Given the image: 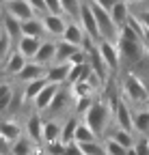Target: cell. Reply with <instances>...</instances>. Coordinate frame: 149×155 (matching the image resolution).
Here are the masks:
<instances>
[{
  "instance_id": "obj_16",
  "label": "cell",
  "mask_w": 149,
  "mask_h": 155,
  "mask_svg": "<svg viewBox=\"0 0 149 155\" xmlns=\"http://www.w3.org/2000/svg\"><path fill=\"white\" fill-rule=\"evenodd\" d=\"M52 61H56V43H54V41H43L41 48H39V52H37V56L32 58V63L46 67Z\"/></svg>"
},
{
  "instance_id": "obj_29",
  "label": "cell",
  "mask_w": 149,
  "mask_h": 155,
  "mask_svg": "<svg viewBox=\"0 0 149 155\" xmlns=\"http://www.w3.org/2000/svg\"><path fill=\"white\" fill-rule=\"evenodd\" d=\"M97 136L86 123H80L78 129H76V144H84V142H95Z\"/></svg>"
},
{
  "instance_id": "obj_4",
  "label": "cell",
  "mask_w": 149,
  "mask_h": 155,
  "mask_svg": "<svg viewBox=\"0 0 149 155\" xmlns=\"http://www.w3.org/2000/svg\"><path fill=\"white\" fill-rule=\"evenodd\" d=\"M78 22H80L84 35H86L89 39H93V41H100V39H102V37H100V28H97V19H95V15H93V9H91V5H89V0H84Z\"/></svg>"
},
{
  "instance_id": "obj_26",
  "label": "cell",
  "mask_w": 149,
  "mask_h": 155,
  "mask_svg": "<svg viewBox=\"0 0 149 155\" xmlns=\"http://www.w3.org/2000/svg\"><path fill=\"white\" fill-rule=\"evenodd\" d=\"M78 119H67V123L63 125V131H61V142L67 147L71 142H76V129H78Z\"/></svg>"
},
{
  "instance_id": "obj_8",
  "label": "cell",
  "mask_w": 149,
  "mask_h": 155,
  "mask_svg": "<svg viewBox=\"0 0 149 155\" xmlns=\"http://www.w3.org/2000/svg\"><path fill=\"white\" fill-rule=\"evenodd\" d=\"M5 13L13 15L15 19H20V22H28V19L37 17V13L32 11V7L26 2V0H13V2L5 5Z\"/></svg>"
},
{
  "instance_id": "obj_30",
  "label": "cell",
  "mask_w": 149,
  "mask_h": 155,
  "mask_svg": "<svg viewBox=\"0 0 149 155\" xmlns=\"http://www.w3.org/2000/svg\"><path fill=\"white\" fill-rule=\"evenodd\" d=\"M134 131L136 134H149V110H141L134 114Z\"/></svg>"
},
{
  "instance_id": "obj_6",
  "label": "cell",
  "mask_w": 149,
  "mask_h": 155,
  "mask_svg": "<svg viewBox=\"0 0 149 155\" xmlns=\"http://www.w3.org/2000/svg\"><path fill=\"white\" fill-rule=\"evenodd\" d=\"M97 50H100V54L104 58V63L108 65V69L110 71H117L119 65H121V54H119L117 43L108 41V39H100V41H97Z\"/></svg>"
},
{
  "instance_id": "obj_10",
  "label": "cell",
  "mask_w": 149,
  "mask_h": 155,
  "mask_svg": "<svg viewBox=\"0 0 149 155\" xmlns=\"http://www.w3.org/2000/svg\"><path fill=\"white\" fill-rule=\"evenodd\" d=\"M41 22H43L46 35L63 39V35H65V28H67V22L63 19V15H50V13H48V15H43V17H41Z\"/></svg>"
},
{
  "instance_id": "obj_52",
  "label": "cell",
  "mask_w": 149,
  "mask_h": 155,
  "mask_svg": "<svg viewBox=\"0 0 149 155\" xmlns=\"http://www.w3.org/2000/svg\"><path fill=\"white\" fill-rule=\"evenodd\" d=\"M2 15H5V13H2V11H0V17H2Z\"/></svg>"
},
{
  "instance_id": "obj_14",
  "label": "cell",
  "mask_w": 149,
  "mask_h": 155,
  "mask_svg": "<svg viewBox=\"0 0 149 155\" xmlns=\"http://www.w3.org/2000/svg\"><path fill=\"white\" fill-rule=\"evenodd\" d=\"M43 121L39 114H30L26 121V138H30L32 142H43Z\"/></svg>"
},
{
  "instance_id": "obj_44",
  "label": "cell",
  "mask_w": 149,
  "mask_h": 155,
  "mask_svg": "<svg viewBox=\"0 0 149 155\" xmlns=\"http://www.w3.org/2000/svg\"><path fill=\"white\" fill-rule=\"evenodd\" d=\"M91 2H95V5H100L102 9H106V11H110V9H113V5L117 2V0H91Z\"/></svg>"
},
{
  "instance_id": "obj_33",
  "label": "cell",
  "mask_w": 149,
  "mask_h": 155,
  "mask_svg": "<svg viewBox=\"0 0 149 155\" xmlns=\"http://www.w3.org/2000/svg\"><path fill=\"white\" fill-rule=\"evenodd\" d=\"M80 147V151H82V155H106V149H104V144L102 142H84V144H78Z\"/></svg>"
},
{
  "instance_id": "obj_28",
  "label": "cell",
  "mask_w": 149,
  "mask_h": 155,
  "mask_svg": "<svg viewBox=\"0 0 149 155\" xmlns=\"http://www.w3.org/2000/svg\"><path fill=\"white\" fill-rule=\"evenodd\" d=\"M11 155H35V147H32V140L30 138H22L11 144Z\"/></svg>"
},
{
  "instance_id": "obj_40",
  "label": "cell",
  "mask_w": 149,
  "mask_h": 155,
  "mask_svg": "<svg viewBox=\"0 0 149 155\" xmlns=\"http://www.w3.org/2000/svg\"><path fill=\"white\" fill-rule=\"evenodd\" d=\"M26 2L32 7L35 13H41V15H48V7H46V0H26Z\"/></svg>"
},
{
  "instance_id": "obj_18",
  "label": "cell",
  "mask_w": 149,
  "mask_h": 155,
  "mask_svg": "<svg viewBox=\"0 0 149 155\" xmlns=\"http://www.w3.org/2000/svg\"><path fill=\"white\" fill-rule=\"evenodd\" d=\"M43 41H39V39H32V37H22L20 41H17V52H20L22 56H26L28 61H32V58L37 56V52H39Z\"/></svg>"
},
{
  "instance_id": "obj_27",
  "label": "cell",
  "mask_w": 149,
  "mask_h": 155,
  "mask_svg": "<svg viewBox=\"0 0 149 155\" xmlns=\"http://www.w3.org/2000/svg\"><path fill=\"white\" fill-rule=\"evenodd\" d=\"M108 138H113L115 142H119V144L125 147V149H132V147H136V142H138V140H134L132 131H125V129H119V127H117L113 134H110Z\"/></svg>"
},
{
  "instance_id": "obj_15",
  "label": "cell",
  "mask_w": 149,
  "mask_h": 155,
  "mask_svg": "<svg viewBox=\"0 0 149 155\" xmlns=\"http://www.w3.org/2000/svg\"><path fill=\"white\" fill-rule=\"evenodd\" d=\"M46 67L43 65H37V63H32V61H28V65L22 69V73L17 75V80H22L24 84H28V82H35V80H41V78H46Z\"/></svg>"
},
{
  "instance_id": "obj_48",
  "label": "cell",
  "mask_w": 149,
  "mask_h": 155,
  "mask_svg": "<svg viewBox=\"0 0 149 155\" xmlns=\"http://www.w3.org/2000/svg\"><path fill=\"white\" fill-rule=\"evenodd\" d=\"M35 155H50V153H48V151H46V149H43V151H41V149H39V151H35Z\"/></svg>"
},
{
  "instance_id": "obj_47",
  "label": "cell",
  "mask_w": 149,
  "mask_h": 155,
  "mask_svg": "<svg viewBox=\"0 0 149 155\" xmlns=\"http://www.w3.org/2000/svg\"><path fill=\"white\" fill-rule=\"evenodd\" d=\"M127 155H138V151H136V147H132V149H127Z\"/></svg>"
},
{
  "instance_id": "obj_22",
  "label": "cell",
  "mask_w": 149,
  "mask_h": 155,
  "mask_svg": "<svg viewBox=\"0 0 149 155\" xmlns=\"http://www.w3.org/2000/svg\"><path fill=\"white\" fill-rule=\"evenodd\" d=\"M0 136L7 138L13 144V142H17L22 138V127L17 125L15 121H0Z\"/></svg>"
},
{
  "instance_id": "obj_43",
  "label": "cell",
  "mask_w": 149,
  "mask_h": 155,
  "mask_svg": "<svg viewBox=\"0 0 149 155\" xmlns=\"http://www.w3.org/2000/svg\"><path fill=\"white\" fill-rule=\"evenodd\" d=\"M65 155H82V151H80V147L76 142H71V144L65 147Z\"/></svg>"
},
{
  "instance_id": "obj_42",
  "label": "cell",
  "mask_w": 149,
  "mask_h": 155,
  "mask_svg": "<svg viewBox=\"0 0 149 155\" xmlns=\"http://www.w3.org/2000/svg\"><path fill=\"white\" fill-rule=\"evenodd\" d=\"M0 155H11V142L0 136Z\"/></svg>"
},
{
  "instance_id": "obj_21",
  "label": "cell",
  "mask_w": 149,
  "mask_h": 155,
  "mask_svg": "<svg viewBox=\"0 0 149 155\" xmlns=\"http://www.w3.org/2000/svg\"><path fill=\"white\" fill-rule=\"evenodd\" d=\"M46 35V28H43V22L41 17H32L28 22L22 24V37H32V39H41Z\"/></svg>"
},
{
  "instance_id": "obj_45",
  "label": "cell",
  "mask_w": 149,
  "mask_h": 155,
  "mask_svg": "<svg viewBox=\"0 0 149 155\" xmlns=\"http://www.w3.org/2000/svg\"><path fill=\"white\" fill-rule=\"evenodd\" d=\"M136 17L145 28H149V11H141V13H136Z\"/></svg>"
},
{
  "instance_id": "obj_19",
  "label": "cell",
  "mask_w": 149,
  "mask_h": 155,
  "mask_svg": "<svg viewBox=\"0 0 149 155\" xmlns=\"http://www.w3.org/2000/svg\"><path fill=\"white\" fill-rule=\"evenodd\" d=\"M26 65H28L26 56H22L20 52H11V56L7 58V65H5V73L7 75H20Z\"/></svg>"
},
{
  "instance_id": "obj_35",
  "label": "cell",
  "mask_w": 149,
  "mask_h": 155,
  "mask_svg": "<svg viewBox=\"0 0 149 155\" xmlns=\"http://www.w3.org/2000/svg\"><path fill=\"white\" fill-rule=\"evenodd\" d=\"M93 84H89V82H78V84H73V88H71V93L76 95V99L78 97H91V93H93Z\"/></svg>"
},
{
  "instance_id": "obj_46",
  "label": "cell",
  "mask_w": 149,
  "mask_h": 155,
  "mask_svg": "<svg viewBox=\"0 0 149 155\" xmlns=\"http://www.w3.org/2000/svg\"><path fill=\"white\" fill-rule=\"evenodd\" d=\"M127 5H141V2H145V0H125Z\"/></svg>"
},
{
  "instance_id": "obj_51",
  "label": "cell",
  "mask_w": 149,
  "mask_h": 155,
  "mask_svg": "<svg viewBox=\"0 0 149 155\" xmlns=\"http://www.w3.org/2000/svg\"><path fill=\"white\" fill-rule=\"evenodd\" d=\"M145 140H147V144H149V136H147V138H145Z\"/></svg>"
},
{
  "instance_id": "obj_25",
  "label": "cell",
  "mask_w": 149,
  "mask_h": 155,
  "mask_svg": "<svg viewBox=\"0 0 149 155\" xmlns=\"http://www.w3.org/2000/svg\"><path fill=\"white\" fill-rule=\"evenodd\" d=\"M78 50H80L78 45H71L67 41H59L56 43V63H69L71 56L76 54Z\"/></svg>"
},
{
  "instance_id": "obj_41",
  "label": "cell",
  "mask_w": 149,
  "mask_h": 155,
  "mask_svg": "<svg viewBox=\"0 0 149 155\" xmlns=\"http://www.w3.org/2000/svg\"><path fill=\"white\" fill-rule=\"evenodd\" d=\"M46 151L50 155H65V144L59 140V142H52V144H46Z\"/></svg>"
},
{
  "instance_id": "obj_13",
  "label": "cell",
  "mask_w": 149,
  "mask_h": 155,
  "mask_svg": "<svg viewBox=\"0 0 149 155\" xmlns=\"http://www.w3.org/2000/svg\"><path fill=\"white\" fill-rule=\"evenodd\" d=\"M61 41H67V43H71V45L82 48L84 41H86V35H84V30H82L80 24H76V22H67V28H65V35H63Z\"/></svg>"
},
{
  "instance_id": "obj_38",
  "label": "cell",
  "mask_w": 149,
  "mask_h": 155,
  "mask_svg": "<svg viewBox=\"0 0 149 155\" xmlns=\"http://www.w3.org/2000/svg\"><path fill=\"white\" fill-rule=\"evenodd\" d=\"M91 106H93V99H91V97H78V99H76V112H78V114H86Z\"/></svg>"
},
{
  "instance_id": "obj_31",
  "label": "cell",
  "mask_w": 149,
  "mask_h": 155,
  "mask_svg": "<svg viewBox=\"0 0 149 155\" xmlns=\"http://www.w3.org/2000/svg\"><path fill=\"white\" fill-rule=\"evenodd\" d=\"M61 5H63V13L69 15V17H80V11H82V5H84V0H61Z\"/></svg>"
},
{
  "instance_id": "obj_34",
  "label": "cell",
  "mask_w": 149,
  "mask_h": 155,
  "mask_svg": "<svg viewBox=\"0 0 149 155\" xmlns=\"http://www.w3.org/2000/svg\"><path fill=\"white\" fill-rule=\"evenodd\" d=\"M104 149H106V155H127V149L121 147L119 142H115L113 138L104 140Z\"/></svg>"
},
{
  "instance_id": "obj_11",
  "label": "cell",
  "mask_w": 149,
  "mask_h": 155,
  "mask_svg": "<svg viewBox=\"0 0 149 155\" xmlns=\"http://www.w3.org/2000/svg\"><path fill=\"white\" fill-rule=\"evenodd\" d=\"M69 69H71L69 63H56V65L48 67V71H46V80H48L50 84H59V86H61L63 82L69 80Z\"/></svg>"
},
{
  "instance_id": "obj_3",
  "label": "cell",
  "mask_w": 149,
  "mask_h": 155,
  "mask_svg": "<svg viewBox=\"0 0 149 155\" xmlns=\"http://www.w3.org/2000/svg\"><path fill=\"white\" fill-rule=\"evenodd\" d=\"M123 91H125V95H127V99L134 101V104H143V101L149 99V91H147L145 82L141 80L138 75H134V73L125 75V80H123Z\"/></svg>"
},
{
  "instance_id": "obj_50",
  "label": "cell",
  "mask_w": 149,
  "mask_h": 155,
  "mask_svg": "<svg viewBox=\"0 0 149 155\" xmlns=\"http://www.w3.org/2000/svg\"><path fill=\"white\" fill-rule=\"evenodd\" d=\"M145 104H147V110H149V99H147V101H145Z\"/></svg>"
},
{
  "instance_id": "obj_32",
  "label": "cell",
  "mask_w": 149,
  "mask_h": 155,
  "mask_svg": "<svg viewBox=\"0 0 149 155\" xmlns=\"http://www.w3.org/2000/svg\"><path fill=\"white\" fill-rule=\"evenodd\" d=\"M13 101V88L11 84H0V114L7 112Z\"/></svg>"
},
{
  "instance_id": "obj_39",
  "label": "cell",
  "mask_w": 149,
  "mask_h": 155,
  "mask_svg": "<svg viewBox=\"0 0 149 155\" xmlns=\"http://www.w3.org/2000/svg\"><path fill=\"white\" fill-rule=\"evenodd\" d=\"M46 7L50 15H63V5L61 0H46Z\"/></svg>"
},
{
  "instance_id": "obj_1",
  "label": "cell",
  "mask_w": 149,
  "mask_h": 155,
  "mask_svg": "<svg viewBox=\"0 0 149 155\" xmlns=\"http://www.w3.org/2000/svg\"><path fill=\"white\" fill-rule=\"evenodd\" d=\"M110 121V110L104 101H93V106L89 108V112L84 114V123L95 131V136H102L108 127Z\"/></svg>"
},
{
  "instance_id": "obj_12",
  "label": "cell",
  "mask_w": 149,
  "mask_h": 155,
  "mask_svg": "<svg viewBox=\"0 0 149 155\" xmlns=\"http://www.w3.org/2000/svg\"><path fill=\"white\" fill-rule=\"evenodd\" d=\"M59 91H61V88H59V84H50V82H48V86L41 91V95L32 101V104H35V110H37V112L50 110V106H52V101H54V97H56V93H59Z\"/></svg>"
},
{
  "instance_id": "obj_53",
  "label": "cell",
  "mask_w": 149,
  "mask_h": 155,
  "mask_svg": "<svg viewBox=\"0 0 149 155\" xmlns=\"http://www.w3.org/2000/svg\"><path fill=\"white\" fill-rule=\"evenodd\" d=\"M0 35H2V30H0Z\"/></svg>"
},
{
  "instance_id": "obj_2",
  "label": "cell",
  "mask_w": 149,
  "mask_h": 155,
  "mask_svg": "<svg viewBox=\"0 0 149 155\" xmlns=\"http://www.w3.org/2000/svg\"><path fill=\"white\" fill-rule=\"evenodd\" d=\"M89 5H91L93 15H95V19H97L100 37H102V39H108V41H113V43H117V41H119V28H117V24L113 22V17H110V11L102 9L100 5L91 2V0H89Z\"/></svg>"
},
{
  "instance_id": "obj_20",
  "label": "cell",
  "mask_w": 149,
  "mask_h": 155,
  "mask_svg": "<svg viewBox=\"0 0 149 155\" xmlns=\"http://www.w3.org/2000/svg\"><path fill=\"white\" fill-rule=\"evenodd\" d=\"M22 24H24V22L15 19V17H13V15H9V13H5V15H2V32H5V35H9L11 39H17V41L22 39Z\"/></svg>"
},
{
  "instance_id": "obj_24",
  "label": "cell",
  "mask_w": 149,
  "mask_h": 155,
  "mask_svg": "<svg viewBox=\"0 0 149 155\" xmlns=\"http://www.w3.org/2000/svg\"><path fill=\"white\" fill-rule=\"evenodd\" d=\"M61 131H63V127H61L56 121H48V123L43 125V142H46V144L59 142V140H61Z\"/></svg>"
},
{
  "instance_id": "obj_37",
  "label": "cell",
  "mask_w": 149,
  "mask_h": 155,
  "mask_svg": "<svg viewBox=\"0 0 149 155\" xmlns=\"http://www.w3.org/2000/svg\"><path fill=\"white\" fill-rule=\"evenodd\" d=\"M65 106H67V93L65 91H59L56 97H54V101H52V106H50V112H59Z\"/></svg>"
},
{
  "instance_id": "obj_17",
  "label": "cell",
  "mask_w": 149,
  "mask_h": 155,
  "mask_svg": "<svg viewBox=\"0 0 149 155\" xmlns=\"http://www.w3.org/2000/svg\"><path fill=\"white\" fill-rule=\"evenodd\" d=\"M110 17H113V22L117 24V28L121 30L127 24V19H130V5L125 0H117L113 5V9H110Z\"/></svg>"
},
{
  "instance_id": "obj_9",
  "label": "cell",
  "mask_w": 149,
  "mask_h": 155,
  "mask_svg": "<svg viewBox=\"0 0 149 155\" xmlns=\"http://www.w3.org/2000/svg\"><path fill=\"white\" fill-rule=\"evenodd\" d=\"M89 65H91V69H93V73L97 75V80L104 84L106 80H108V65L104 63V58H102V54H100V50H97V45H93L89 52Z\"/></svg>"
},
{
  "instance_id": "obj_23",
  "label": "cell",
  "mask_w": 149,
  "mask_h": 155,
  "mask_svg": "<svg viewBox=\"0 0 149 155\" xmlns=\"http://www.w3.org/2000/svg\"><path fill=\"white\" fill-rule=\"evenodd\" d=\"M48 86V80L46 78H41V80H35V82H28L26 86H24V101H35L37 97L41 95V91Z\"/></svg>"
},
{
  "instance_id": "obj_7",
  "label": "cell",
  "mask_w": 149,
  "mask_h": 155,
  "mask_svg": "<svg viewBox=\"0 0 149 155\" xmlns=\"http://www.w3.org/2000/svg\"><path fill=\"white\" fill-rule=\"evenodd\" d=\"M117 48H119L121 58L127 61V63H138L143 58V54L147 52L145 45H143V41H125V39H119Z\"/></svg>"
},
{
  "instance_id": "obj_5",
  "label": "cell",
  "mask_w": 149,
  "mask_h": 155,
  "mask_svg": "<svg viewBox=\"0 0 149 155\" xmlns=\"http://www.w3.org/2000/svg\"><path fill=\"white\" fill-rule=\"evenodd\" d=\"M113 116H115V123H117L119 129L134 131V114L130 112V108H127V104L123 99L113 101Z\"/></svg>"
},
{
  "instance_id": "obj_49",
  "label": "cell",
  "mask_w": 149,
  "mask_h": 155,
  "mask_svg": "<svg viewBox=\"0 0 149 155\" xmlns=\"http://www.w3.org/2000/svg\"><path fill=\"white\" fill-rule=\"evenodd\" d=\"M0 2H2V5H9V2H13V0H0Z\"/></svg>"
},
{
  "instance_id": "obj_36",
  "label": "cell",
  "mask_w": 149,
  "mask_h": 155,
  "mask_svg": "<svg viewBox=\"0 0 149 155\" xmlns=\"http://www.w3.org/2000/svg\"><path fill=\"white\" fill-rule=\"evenodd\" d=\"M11 43H13V39L9 35H0V61H5V58L11 56Z\"/></svg>"
}]
</instances>
